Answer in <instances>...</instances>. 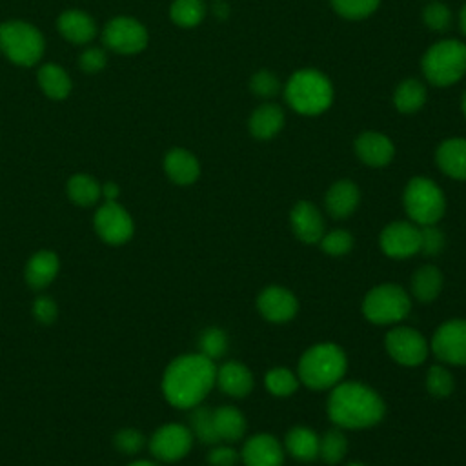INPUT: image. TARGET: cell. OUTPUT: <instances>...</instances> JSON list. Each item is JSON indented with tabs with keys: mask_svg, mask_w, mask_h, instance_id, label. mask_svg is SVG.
Here are the masks:
<instances>
[{
	"mask_svg": "<svg viewBox=\"0 0 466 466\" xmlns=\"http://www.w3.org/2000/svg\"><path fill=\"white\" fill-rule=\"evenodd\" d=\"M115 446L127 455H133L144 448V435L135 428H124L115 435Z\"/></svg>",
	"mask_w": 466,
	"mask_h": 466,
	"instance_id": "43",
	"label": "cell"
},
{
	"mask_svg": "<svg viewBox=\"0 0 466 466\" xmlns=\"http://www.w3.org/2000/svg\"><path fill=\"white\" fill-rule=\"evenodd\" d=\"M462 111H464V115H466V91H464V95H462Z\"/></svg>",
	"mask_w": 466,
	"mask_h": 466,
	"instance_id": "51",
	"label": "cell"
},
{
	"mask_svg": "<svg viewBox=\"0 0 466 466\" xmlns=\"http://www.w3.org/2000/svg\"><path fill=\"white\" fill-rule=\"evenodd\" d=\"M355 153L366 166L382 167L391 162L395 146L379 131H364L355 138Z\"/></svg>",
	"mask_w": 466,
	"mask_h": 466,
	"instance_id": "18",
	"label": "cell"
},
{
	"mask_svg": "<svg viewBox=\"0 0 466 466\" xmlns=\"http://www.w3.org/2000/svg\"><path fill=\"white\" fill-rule=\"evenodd\" d=\"M104 64H106V55H104L102 49H96V47L87 49V51L80 56V66H82V69L87 71V73H95V71L102 69Z\"/></svg>",
	"mask_w": 466,
	"mask_h": 466,
	"instance_id": "46",
	"label": "cell"
},
{
	"mask_svg": "<svg viewBox=\"0 0 466 466\" xmlns=\"http://www.w3.org/2000/svg\"><path fill=\"white\" fill-rule=\"evenodd\" d=\"M104 42L118 53H137L146 47L147 33L140 22L120 16L106 25Z\"/></svg>",
	"mask_w": 466,
	"mask_h": 466,
	"instance_id": "14",
	"label": "cell"
},
{
	"mask_svg": "<svg viewBox=\"0 0 466 466\" xmlns=\"http://www.w3.org/2000/svg\"><path fill=\"white\" fill-rule=\"evenodd\" d=\"M189 430L191 433L204 444H217L220 439L215 430V420H213V410L195 406L191 417H189Z\"/></svg>",
	"mask_w": 466,
	"mask_h": 466,
	"instance_id": "33",
	"label": "cell"
},
{
	"mask_svg": "<svg viewBox=\"0 0 466 466\" xmlns=\"http://www.w3.org/2000/svg\"><path fill=\"white\" fill-rule=\"evenodd\" d=\"M442 289V273L437 266H422L411 277V293L420 302H431Z\"/></svg>",
	"mask_w": 466,
	"mask_h": 466,
	"instance_id": "27",
	"label": "cell"
},
{
	"mask_svg": "<svg viewBox=\"0 0 466 466\" xmlns=\"http://www.w3.org/2000/svg\"><path fill=\"white\" fill-rule=\"evenodd\" d=\"M198 346L204 357L220 359L228 350V335L220 328H206L198 337Z\"/></svg>",
	"mask_w": 466,
	"mask_h": 466,
	"instance_id": "36",
	"label": "cell"
},
{
	"mask_svg": "<svg viewBox=\"0 0 466 466\" xmlns=\"http://www.w3.org/2000/svg\"><path fill=\"white\" fill-rule=\"evenodd\" d=\"M213 420L220 441L235 442L246 431V419L242 411L237 410L235 406H220L213 410Z\"/></svg>",
	"mask_w": 466,
	"mask_h": 466,
	"instance_id": "26",
	"label": "cell"
},
{
	"mask_svg": "<svg viewBox=\"0 0 466 466\" xmlns=\"http://www.w3.org/2000/svg\"><path fill=\"white\" fill-rule=\"evenodd\" d=\"M38 82L40 87L44 89V93L51 98H66L69 89H71V82L69 76L66 75V71L55 64H47L38 71Z\"/></svg>",
	"mask_w": 466,
	"mask_h": 466,
	"instance_id": "30",
	"label": "cell"
},
{
	"mask_svg": "<svg viewBox=\"0 0 466 466\" xmlns=\"http://www.w3.org/2000/svg\"><path fill=\"white\" fill-rule=\"evenodd\" d=\"M264 386L277 397H288L299 388L297 375L288 368H273L264 377Z\"/></svg>",
	"mask_w": 466,
	"mask_h": 466,
	"instance_id": "35",
	"label": "cell"
},
{
	"mask_svg": "<svg viewBox=\"0 0 466 466\" xmlns=\"http://www.w3.org/2000/svg\"><path fill=\"white\" fill-rule=\"evenodd\" d=\"M242 461L246 466H282L284 450L273 435L258 433L244 444Z\"/></svg>",
	"mask_w": 466,
	"mask_h": 466,
	"instance_id": "16",
	"label": "cell"
},
{
	"mask_svg": "<svg viewBox=\"0 0 466 466\" xmlns=\"http://www.w3.org/2000/svg\"><path fill=\"white\" fill-rule=\"evenodd\" d=\"M420 66L430 84L451 86L466 73V44L453 38L439 40L424 53Z\"/></svg>",
	"mask_w": 466,
	"mask_h": 466,
	"instance_id": "5",
	"label": "cell"
},
{
	"mask_svg": "<svg viewBox=\"0 0 466 466\" xmlns=\"http://www.w3.org/2000/svg\"><path fill=\"white\" fill-rule=\"evenodd\" d=\"M249 87H251V91H253L257 96H260V98H271V96H275V95L280 91V82H279V78H277L275 73L262 69V71H257V73L251 76Z\"/></svg>",
	"mask_w": 466,
	"mask_h": 466,
	"instance_id": "41",
	"label": "cell"
},
{
	"mask_svg": "<svg viewBox=\"0 0 466 466\" xmlns=\"http://www.w3.org/2000/svg\"><path fill=\"white\" fill-rule=\"evenodd\" d=\"M411 309L408 293L397 284H379L362 300V313L373 324H395Z\"/></svg>",
	"mask_w": 466,
	"mask_h": 466,
	"instance_id": "7",
	"label": "cell"
},
{
	"mask_svg": "<svg viewBox=\"0 0 466 466\" xmlns=\"http://www.w3.org/2000/svg\"><path fill=\"white\" fill-rule=\"evenodd\" d=\"M426 102V86L417 78H406L402 80L395 93H393V104L397 111L410 115L419 111Z\"/></svg>",
	"mask_w": 466,
	"mask_h": 466,
	"instance_id": "29",
	"label": "cell"
},
{
	"mask_svg": "<svg viewBox=\"0 0 466 466\" xmlns=\"http://www.w3.org/2000/svg\"><path fill=\"white\" fill-rule=\"evenodd\" d=\"M58 268H60L58 257L53 251L42 249L29 258L25 266V280L35 289L46 288L58 275Z\"/></svg>",
	"mask_w": 466,
	"mask_h": 466,
	"instance_id": "23",
	"label": "cell"
},
{
	"mask_svg": "<svg viewBox=\"0 0 466 466\" xmlns=\"http://www.w3.org/2000/svg\"><path fill=\"white\" fill-rule=\"evenodd\" d=\"M0 49L20 66L35 64L44 51V38L29 24L7 22L0 25Z\"/></svg>",
	"mask_w": 466,
	"mask_h": 466,
	"instance_id": "8",
	"label": "cell"
},
{
	"mask_svg": "<svg viewBox=\"0 0 466 466\" xmlns=\"http://www.w3.org/2000/svg\"><path fill=\"white\" fill-rule=\"evenodd\" d=\"M360 191L351 180H337L326 193V208L331 217L346 218L359 206Z\"/></svg>",
	"mask_w": 466,
	"mask_h": 466,
	"instance_id": "21",
	"label": "cell"
},
{
	"mask_svg": "<svg viewBox=\"0 0 466 466\" xmlns=\"http://www.w3.org/2000/svg\"><path fill=\"white\" fill-rule=\"evenodd\" d=\"M437 166L451 178L466 180V138H448L435 153Z\"/></svg>",
	"mask_w": 466,
	"mask_h": 466,
	"instance_id": "19",
	"label": "cell"
},
{
	"mask_svg": "<svg viewBox=\"0 0 466 466\" xmlns=\"http://www.w3.org/2000/svg\"><path fill=\"white\" fill-rule=\"evenodd\" d=\"M346 450H348V441L340 428L328 430L319 439V457L328 464L340 462L346 455Z\"/></svg>",
	"mask_w": 466,
	"mask_h": 466,
	"instance_id": "32",
	"label": "cell"
},
{
	"mask_svg": "<svg viewBox=\"0 0 466 466\" xmlns=\"http://www.w3.org/2000/svg\"><path fill=\"white\" fill-rule=\"evenodd\" d=\"M33 315L38 322L42 324H51L56 315H58V309H56V304L51 297H38L33 304Z\"/></svg>",
	"mask_w": 466,
	"mask_h": 466,
	"instance_id": "44",
	"label": "cell"
},
{
	"mask_svg": "<svg viewBox=\"0 0 466 466\" xmlns=\"http://www.w3.org/2000/svg\"><path fill=\"white\" fill-rule=\"evenodd\" d=\"M293 233L304 244H315L324 235V218L320 211L308 200H300L289 213Z\"/></svg>",
	"mask_w": 466,
	"mask_h": 466,
	"instance_id": "17",
	"label": "cell"
},
{
	"mask_svg": "<svg viewBox=\"0 0 466 466\" xmlns=\"http://www.w3.org/2000/svg\"><path fill=\"white\" fill-rule=\"evenodd\" d=\"M390 357L402 366H419L428 357L426 339L413 328L399 326L386 333L384 339Z\"/></svg>",
	"mask_w": 466,
	"mask_h": 466,
	"instance_id": "9",
	"label": "cell"
},
{
	"mask_svg": "<svg viewBox=\"0 0 466 466\" xmlns=\"http://www.w3.org/2000/svg\"><path fill=\"white\" fill-rule=\"evenodd\" d=\"M333 9L342 16L350 20H360L375 13L380 0H329Z\"/></svg>",
	"mask_w": 466,
	"mask_h": 466,
	"instance_id": "37",
	"label": "cell"
},
{
	"mask_svg": "<svg viewBox=\"0 0 466 466\" xmlns=\"http://www.w3.org/2000/svg\"><path fill=\"white\" fill-rule=\"evenodd\" d=\"M459 24H461V31L466 35V4L462 5L461 9V15H459Z\"/></svg>",
	"mask_w": 466,
	"mask_h": 466,
	"instance_id": "49",
	"label": "cell"
},
{
	"mask_svg": "<svg viewBox=\"0 0 466 466\" xmlns=\"http://www.w3.org/2000/svg\"><path fill=\"white\" fill-rule=\"evenodd\" d=\"M191 446H193L191 430L175 422L160 426L149 441V450L153 457L162 462L180 461L189 453Z\"/></svg>",
	"mask_w": 466,
	"mask_h": 466,
	"instance_id": "10",
	"label": "cell"
},
{
	"mask_svg": "<svg viewBox=\"0 0 466 466\" xmlns=\"http://www.w3.org/2000/svg\"><path fill=\"white\" fill-rule=\"evenodd\" d=\"M319 435L306 428V426H295L286 435V450L299 461H313L319 457Z\"/></svg>",
	"mask_w": 466,
	"mask_h": 466,
	"instance_id": "25",
	"label": "cell"
},
{
	"mask_svg": "<svg viewBox=\"0 0 466 466\" xmlns=\"http://www.w3.org/2000/svg\"><path fill=\"white\" fill-rule=\"evenodd\" d=\"M379 244L388 257L408 258L420 251V229L413 222H391L380 231Z\"/></svg>",
	"mask_w": 466,
	"mask_h": 466,
	"instance_id": "13",
	"label": "cell"
},
{
	"mask_svg": "<svg viewBox=\"0 0 466 466\" xmlns=\"http://www.w3.org/2000/svg\"><path fill=\"white\" fill-rule=\"evenodd\" d=\"M209 466H235L238 462V453L231 446H215L208 453Z\"/></svg>",
	"mask_w": 466,
	"mask_h": 466,
	"instance_id": "45",
	"label": "cell"
},
{
	"mask_svg": "<svg viewBox=\"0 0 466 466\" xmlns=\"http://www.w3.org/2000/svg\"><path fill=\"white\" fill-rule=\"evenodd\" d=\"M102 195L106 197V200H107V202L116 200V197H118V186H116V184H113V182L104 184V186H102Z\"/></svg>",
	"mask_w": 466,
	"mask_h": 466,
	"instance_id": "47",
	"label": "cell"
},
{
	"mask_svg": "<svg viewBox=\"0 0 466 466\" xmlns=\"http://www.w3.org/2000/svg\"><path fill=\"white\" fill-rule=\"evenodd\" d=\"M58 29L60 33L76 44H84L93 38L95 35V22L82 11H66L58 18Z\"/></svg>",
	"mask_w": 466,
	"mask_h": 466,
	"instance_id": "28",
	"label": "cell"
},
{
	"mask_svg": "<svg viewBox=\"0 0 466 466\" xmlns=\"http://www.w3.org/2000/svg\"><path fill=\"white\" fill-rule=\"evenodd\" d=\"M328 415L339 428L362 430L384 417L380 395L362 382H339L328 399Z\"/></svg>",
	"mask_w": 466,
	"mask_h": 466,
	"instance_id": "2",
	"label": "cell"
},
{
	"mask_svg": "<svg viewBox=\"0 0 466 466\" xmlns=\"http://www.w3.org/2000/svg\"><path fill=\"white\" fill-rule=\"evenodd\" d=\"M402 200L408 217L419 226L437 224L446 209L442 189L426 177H413L406 184Z\"/></svg>",
	"mask_w": 466,
	"mask_h": 466,
	"instance_id": "6",
	"label": "cell"
},
{
	"mask_svg": "<svg viewBox=\"0 0 466 466\" xmlns=\"http://www.w3.org/2000/svg\"><path fill=\"white\" fill-rule=\"evenodd\" d=\"M319 242H320L322 251L331 257L346 255L353 248V237L346 229H333L329 233H324Z\"/></svg>",
	"mask_w": 466,
	"mask_h": 466,
	"instance_id": "38",
	"label": "cell"
},
{
	"mask_svg": "<svg viewBox=\"0 0 466 466\" xmlns=\"http://www.w3.org/2000/svg\"><path fill=\"white\" fill-rule=\"evenodd\" d=\"M348 466H364V464L362 462H350Z\"/></svg>",
	"mask_w": 466,
	"mask_h": 466,
	"instance_id": "52",
	"label": "cell"
},
{
	"mask_svg": "<svg viewBox=\"0 0 466 466\" xmlns=\"http://www.w3.org/2000/svg\"><path fill=\"white\" fill-rule=\"evenodd\" d=\"M164 169H166L167 177L175 184H180V186L193 184L200 175V166H198V160L195 158V155H191L189 151L180 149V147H175L166 155Z\"/></svg>",
	"mask_w": 466,
	"mask_h": 466,
	"instance_id": "22",
	"label": "cell"
},
{
	"mask_svg": "<svg viewBox=\"0 0 466 466\" xmlns=\"http://www.w3.org/2000/svg\"><path fill=\"white\" fill-rule=\"evenodd\" d=\"M95 229L104 242L124 244L133 235V218L116 200H106L95 213Z\"/></svg>",
	"mask_w": 466,
	"mask_h": 466,
	"instance_id": "12",
	"label": "cell"
},
{
	"mask_svg": "<svg viewBox=\"0 0 466 466\" xmlns=\"http://www.w3.org/2000/svg\"><path fill=\"white\" fill-rule=\"evenodd\" d=\"M453 377L444 366H431L426 375V390L433 397H448L453 391Z\"/></svg>",
	"mask_w": 466,
	"mask_h": 466,
	"instance_id": "39",
	"label": "cell"
},
{
	"mask_svg": "<svg viewBox=\"0 0 466 466\" xmlns=\"http://www.w3.org/2000/svg\"><path fill=\"white\" fill-rule=\"evenodd\" d=\"M284 126V111L277 104H262L249 116V133L255 138H273Z\"/></svg>",
	"mask_w": 466,
	"mask_h": 466,
	"instance_id": "24",
	"label": "cell"
},
{
	"mask_svg": "<svg viewBox=\"0 0 466 466\" xmlns=\"http://www.w3.org/2000/svg\"><path fill=\"white\" fill-rule=\"evenodd\" d=\"M67 195L78 206H91L100 198L102 187L93 177L75 175L67 182Z\"/></svg>",
	"mask_w": 466,
	"mask_h": 466,
	"instance_id": "31",
	"label": "cell"
},
{
	"mask_svg": "<svg viewBox=\"0 0 466 466\" xmlns=\"http://www.w3.org/2000/svg\"><path fill=\"white\" fill-rule=\"evenodd\" d=\"M127 466H160V464L153 462V461H135V462H131Z\"/></svg>",
	"mask_w": 466,
	"mask_h": 466,
	"instance_id": "50",
	"label": "cell"
},
{
	"mask_svg": "<svg viewBox=\"0 0 466 466\" xmlns=\"http://www.w3.org/2000/svg\"><path fill=\"white\" fill-rule=\"evenodd\" d=\"M171 20L182 27H193L200 24L206 15L202 0H175L171 4Z\"/></svg>",
	"mask_w": 466,
	"mask_h": 466,
	"instance_id": "34",
	"label": "cell"
},
{
	"mask_svg": "<svg viewBox=\"0 0 466 466\" xmlns=\"http://www.w3.org/2000/svg\"><path fill=\"white\" fill-rule=\"evenodd\" d=\"M422 20L428 29L442 33L451 25V11L442 2H430L422 11Z\"/></svg>",
	"mask_w": 466,
	"mask_h": 466,
	"instance_id": "40",
	"label": "cell"
},
{
	"mask_svg": "<svg viewBox=\"0 0 466 466\" xmlns=\"http://www.w3.org/2000/svg\"><path fill=\"white\" fill-rule=\"evenodd\" d=\"M419 229H420V251L428 257L439 255L441 249L444 248V235L441 233V229L435 228V224L422 226Z\"/></svg>",
	"mask_w": 466,
	"mask_h": 466,
	"instance_id": "42",
	"label": "cell"
},
{
	"mask_svg": "<svg viewBox=\"0 0 466 466\" xmlns=\"http://www.w3.org/2000/svg\"><path fill=\"white\" fill-rule=\"evenodd\" d=\"M217 379V368L202 353L180 355L166 368L162 391L169 404L180 410L198 406L211 391Z\"/></svg>",
	"mask_w": 466,
	"mask_h": 466,
	"instance_id": "1",
	"label": "cell"
},
{
	"mask_svg": "<svg viewBox=\"0 0 466 466\" xmlns=\"http://www.w3.org/2000/svg\"><path fill=\"white\" fill-rule=\"evenodd\" d=\"M431 351L439 360L466 366V320L453 319L441 324L431 339Z\"/></svg>",
	"mask_w": 466,
	"mask_h": 466,
	"instance_id": "11",
	"label": "cell"
},
{
	"mask_svg": "<svg viewBox=\"0 0 466 466\" xmlns=\"http://www.w3.org/2000/svg\"><path fill=\"white\" fill-rule=\"evenodd\" d=\"M215 382L229 397H246L253 390L251 371L244 364L235 360H229L217 368Z\"/></svg>",
	"mask_w": 466,
	"mask_h": 466,
	"instance_id": "20",
	"label": "cell"
},
{
	"mask_svg": "<svg viewBox=\"0 0 466 466\" xmlns=\"http://www.w3.org/2000/svg\"><path fill=\"white\" fill-rule=\"evenodd\" d=\"M284 96L293 111L313 116L331 106L333 87L324 73L317 69H299L289 76Z\"/></svg>",
	"mask_w": 466,
	"mask_h": 466,
	"instance_id": "4",
	"label": "cell"
},
{
	"mask_svg": "<svg viewBox=\"0 0 466 466\" xmlns=\"http://www.w3.org/2000/svg\"><path fill=\"white\" fill-rule=\"evenodd\" d=\"M213 11H215V15H217L218 18H226L228 13H229V7H228L224 2H217L215 7H213Z\"/></svg>",
	"mask_w": 466,
	"mask_h": 466,
	"instance_id": "48",
	"label": "cell"
},
{
	"mask_svg": "<svg viewBox=\"0 0 466 466\" xmlns=\"http://www.w3.org/2000/svg\"><path fill=\"white\" fill-rule=\"evenodd\" d=\"M348 368L346 353L333 342L311 346L299 360V379L311 390H328L340 382Z\"/></svg>",
	"mask_w": 466,
	"mask_h": 466,
	"instance_id": "3",
	"label": "cell"
},
{
	"mask_svg": "<svg viewBox=\"0 0 466 466\" xmlns=\"http://www.w3.org/2000/svg\"><path fill=\"white\" fill-rule=\"evenodd\" d=\"M260 315L269 322H288L297 315L299 302L295 295L280 286H268L257 299Z\"/></svg>",
	"mask_w": 466,
	"mask_h": 466,
	"instance_id": "15",
	"label": "cell"
}]
</instances>
